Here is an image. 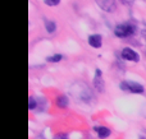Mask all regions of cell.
<instances>
[{
  "label": "cell",
  "mask_w": 146,
  "mask_h": 139,
  "mask_svg": "<svg viewBox=\"0 0 146 139\" xmlns=\"http://www.w3.org/2000/svg\"><path fill=\"white\" fill-rule=\"evenodd\" d=\"M136 32H137V24L132 22L118 23L114 27V35L118 38H127L129 36L136 35Z\"/></svg>",
  "instance_id": "6da1fadb"
},
{
  "label": "cell",
  "mask_w": 146,
  "mask_h": 139,
  "mask_svg": "<svg viewBox=\"0 0 146 139\" xmlns=\"http://www.w3.org/2000/svg\"><path fill=\"white\" fill-rule=\"evenodd\" d=\"M119 88L123 92H128V93H135V94H141L145 92V88L142 84L139 82L133 81H122L119 83Z\"/></svg>",
  "instance_id": "7a4b0ae2"
},
{
  "label": "cell",
  "mask_w": 146,
  "mask_h": 139,
  "mask_svg": "<svg viewBox=\"0 0 146 139\" xmlns=\"http://www.w3.org/2000/svg\"><path fill=\"white\" fill-rule=\"evenodd\" d=\"M121 56L123 60L131 61V63H139L140 61V54L136 50L131 47H123L121 51Z\"/></svg>",
  "instance_id": "3957f363"
},
{
  "label": "cell",
  "mask_w": 146,
  "mask_h": 139,
  "mask_svg": "<svg viewBox=\"0 0 146 139\" xmlns=\"http://www.w3.org/2000/svg\"><path fill=\"white\" fill-rule=\"evenodd\" d=\"M92 84L96 91L100 92V93L105 91V83H104V79H103V71H101V69L98 68L95 70V77L92 79Z\"/></svg>",
  "instance_id": "277c9868"
},
{
  "label": "cell",
  "mask_w": 146,
  "mask_h": 139,
  "mask_svg": "<svg viewBox=\"0 0 146 139\" xmlns=\"http://www.w3.org/2000/svg\"><path fill=\"white\" fill-rule=\"evenodd\" d=\"M98 7L100 9L105 10L108 13H113L117 9V3L115 0H95Z\"/></svg>",
  "instance_id": "5b68a950"
},
{
  "label": "cell",
  "mask_w": 146,
  "mask_h": 139,
  "mask_svg": "<svg viewBox=\"0 0 146 139\" xmlns=\"http://www.w3.org/2000/svg\"><path fill=\"white\" fill-rule=\"evenodd\" d=\"M87 42L91 47L94 49H100L103 46V36L100 33H92L87 37Z\"/></svg>",
  "instance_id": "8992f818"
},
{
  "label": "cell",
  "mask_w": 146,
  "mask_h": 139,
  "mask_svg": "<svg viewBox=\"0 0 146 139\" xmlns=\"http://www.w3.org/2000/svg\"><path fill=\"white\" fill-rule=\"evenodd\" d=\"M94 130H95L96 135H98L100 139H106L109 135L111 134V130L106 127H103V125H98V127H94Z\"/></svg>",
  "instance_id": "52a82bcc"
},
{
  "label": "cell",
  "mask_w": 146,
  "mask_h": 139,
  "mask_svg": "<svg viewBox=\"0 0 146 139\" xmlns=\"http://www.w3.org/2000/svg\"><path fill=\"white\" fill-rule=\"evenodd\" d=\"M55 105L59 109H67L69 105V98L67 94H59L55 100Z\"/></svg>",
  "instance_id": "ba28073f"
},
{
  "label": "cell",
  "mask_w": 146,
  "mask_h": 139,
  "mask_svg": "<svg viewBox=\"0 0 146 139\" xmlns=\"http://www.w3.org/2000/svg\"><path fill=\"white\" fill-rule=\"evenodd\" d=\"M44 22H45V30L48 33H54L56 31V23L54 20L44 19Z\"/></svg>",
  "instance_id": "9c48e42d"
},
{
  "label": "cell",
  "mask_w": 146,
  "mask_h": 139,
  "mask_svg": "<svg viewBox=\"0 0 146 139\" xmlns=\"http://www.w3.org/2000/svg\"><path fill=\"white\" fill-rule=\"evenodd\" d=\"M62 59H63V55H62V54H54V55H51V56H48V58H46V61H48V63L55 64V63H59Z\"/></svg>",
  "instance_id": "30bf717a"
},
{
  "label": "cell",
  "mask_w": 146,
  "mask_h": 139,
  "mask_svg": "<svg viewBox=\"0 0 146 139\" xmlns=\"http://www.w3.org/2000/svg\"><path fill=\"white\" fill-rule=\"evenodd\" d=\"M37 106H38L37 100H36L33 96H30V98H28V110L32 111V110H35Z\"/></svg>",
  "instance_id": "8fae6325"
},
{
  "label": "cell",
  "mask_w": 146,
  "mask_h": 139,
  "mask_svg": "<svg viewBox=\"0 0 146 139\" xmlns=\"http://www.w3.org/2000/svg\"><path fill=\"white\" fill-rule=\"evenodd\" d=\"M62 0H44V3H45L48 7H56V5L60 4Z\"/></svg>",
  "instance_id": "7c38bea8"
},
{
  "label": "cell",
  "mask_w": 146,
  "mask_h": 139,
  "mask_svg": "<svg viewBox=\"0 0 146 139\" xmlns=\"http://www.w3.org/2000/svg\"><path fill=\"white\" fill-rule=\"evenodd\" d=\"M54 139H68V135L64 134V133H60V134H56Z\"/></svg>",
  "instance_id": "4fadbf2b"
},
{
  "label": "cell",
  "mask_w": 146,
  "mask_h": 139,
  "mask_svg": "<svg viewBox=\"0 0 146 139\" xmlns=\"http://www.w3.org/2000/svg\"><path fill=\"white\" fill-rule=\"evenodd\" d=\"M119 1H121L122 4H124V5H132L135 0H119Z\"/></svg>",
  "instance_id": "5bb4252c"
},
{
  "label": "cell",
  "mask_w": 146,
  "mask_h": 139,
  "mask_svg": "<svg viewBox=\"0 0 146 139\" xmlns=\"http://www.w3.org/2000/svg\"><path fill=\"white\" fill-rule=\"evenodd\" d=\"M142 36H144V37H145V40H146V30L142 31Z\"/></svg>",
  "instance_id": "9a60e30c"
},
{
  "label": "cell",
  "mask_w": 146,
  "mask_h": 139,
  "mask_svg": "<svg viewBox=\"0 0 146 139\" xmlns=\"http://www.w3.org/2000/svg\"><path fill=\"white\" fill-rule=\"evenodd\" d=\"M140 139H146L145 135H140Z\"/></svg>",
  "instance_id": "2e32d148"
},
{
  "label": "cell",
  "mask_w": 146,
  "mask_h": 139,
  "mask_svg": "<svg viewBox=\"0 0 146 139\" xmlns=\"http://www.w3.org/2000/svg\"><path fill=\"white\" fill-rule=\"evenodd\" d=\"M145 54H146V52H145Z\"/></svg>",
  "instance_id": "e0dca14e"
}]
</instances>
